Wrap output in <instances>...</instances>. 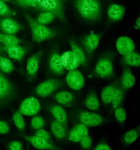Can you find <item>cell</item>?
Listing matches in <instances>:
<instances>
[{
    "mask_svg": "<svg viewBox=\"0 0 140 150\" xmlns=\"http://www.w3.org/2000/svg\"><path fill=\"white\" fill-rule=\"evenodd\" d=\"M75 4L81 16L87 20L95 21L101 16V5L98 0H76Z\"/></svg>",
    "mask_w": 140,
    "mask_h": 150,
    "instance_id": "obj_1",
    "label": "cell"
},
{
    "mask_svg": "<svg viewBox=\"0 0 140 150\" xmlns=\"http://www.w3.org/2000/svg\"><path fill=\"white\" fill-rule=\"evenodd\" d=\"M24 17L30 27L33 42H41L55 36V33L53 30L39 23L29 15L26 14Z\"/></svg>",
    "mask_w": 140,
    "mask_h": 150,
    "instance_id": "obj_2",
    "label": "cell"
},
{
    "mask_svg": "<svg viewBox=\"0 0 140 150\" xmlns=\"http://www.w3.org/2000/svg\"><path fill=\"white\" fill-rule=\"evenodd\" d=\"M36 8L52 13L59 20L65 21L64 0H36Z\"/></svg>",
    "mask_w": 140,
    "mask_h": 150,
    "instance_id": "obj_3",
    "label": "cell"
},
{
    "mask_svg": "<svg viewBox=\"0 0 140 150\" xmlns=\"http://www.w3.org/2000/svg\"><path fill=\"white\" fill-rule=\"evenodd\" d=\"M60 81L54 78L48 79L40 83L36 87V94L41 97H45L52 94L59 86Z\"/></svg>",
    "mask_w": 140,
    "mask_h": 150,
    "instance_id": "obj_4",
    "label": "cell"
},
{
    "mask_svg": "<svg viewBox=\"0 0 140 150\" xmlns=\"http://www.w3.org/2000/svg\"><path fill=\"white\" fill-rule=\"evenodd\" d=\"M40 109L38 100L31 97L26 98L22 103L20 107V112L27 116H32L37 114Z\"/></svg>",
    "mask_w": 140,
    "mask_h": 150,
    "instance_id": "obj_5",
    "label": "cell"
},
{
    "mask_svg": "<svg viewBox=\"0 0 140 150\" xmlns=\"http://www.w3.org/2000/svg\"><path fill=\"white\" fill-rule=\"evenodd\" d=\"M65 80L69 86L74 90H79L84 84L83 76L76 69L69 70L66 76Z\"/></svg>",
    "mask_w": 140,
    "mask_h": 150,
    "instance_id": "obj_6",
    "label": "cell"
},
{
    "mask_svg": "<svg viewBox=\"0 0 140 150\" xmlns=\"http://www.w3.org/2000/svg\"><path fill=\"white\" fill-rule=\"evenodd\" d=\"M111 61L109 59L102 58L97 62L95 67L96 73L100 76L105 78L110 76L113 72Z\"/></svg>",
    "mask_w": 140,
    "mask_h": 150,
    "instance_id": "obj_7",
    "label": "cell"
},
{
    "mask_svg": "<svg viewBox=\"0 0 140 150\" xmlns=\"http://www.w3.org/2000/svg\"><path fill=\"white\" fill-rule=\"evenodd\" d=\"M22 28L20 24L11 18H4L0 20V29L5 33L13 35Z\"/></svg>",
    "mask_w": 140,
    "mask_h": 150,
    "instance_id": "obj_8",
    "label": "cell"
},
{
    "mask_svg": "<svg viewBox=\"0 0 140 150\" xmlns=\"http://www.w3.org/2000/svg\"><path fill=\"white\" fill-rule=\"evenodd\" d=\"M116 46L119 52L124 56L133 52L134 48V44L132 40L125 36L120 37L117 39Z\"/></svg>",
    "mask_w": 140,
    "mask_h": 150,
    "instance_id": "obj_9",
    "label": "cell"
},
{
    "mask_svg": "<svg viewBox=\"0 0 140 150\" xmlns=\"http://www.w3.org/2000/svg\"><path fill=\"white\" fill-rule=\"evenodd\" d=\"M79 118L82 123L89 127L98 126L102 121V117L98 114L88 111L81 112L80 114Z\"/></svg>",
    "mask_w": 140,
    "mask_h": 150,
    "instance_id": "obj_10",
    "label": "cell"
},
{
    "mask_svg": "<svg viewBox=\"0 0 140 150\" xmlns=\"http://www.w3.org/2000/svg\"><path fill=\"white\" fill-rule=\"evenodd\" d=\"M49 66L51 71L54 74L59 75L64 72V67L61 61V56L57 52H53L49 56Z\"/></svg>",
    "mask_w": 140,
    "mask_h": 150,
    "instance_id": "obj_11",
    "label": "cell"
},
{
    "mask_svg": "<svg viewBox=\"0 0 140 150\" xmlns=\"http://www.w3.org/2000/svg\"><path fill=\"white\" fill-rule=\"evenodd\" d=\"M61 58L64 69L70 70L76 69L79 64L77 58L72 51L64 52L61 55Z\"/></svg>",
    "mask_w": 140,
    "mask_h": 150,
    "instance_id": "obj_12",
    "label": "cell"
},
{
    "mask_svg": "<svg viewBox=\"0 0 140 150\" xmlns=\"http://www.w3.org/2000/svg\"><path fill=\"white\" fill-rule=\"evenodd\" d=\"M125 12V8L123 6L114 4L107 8V15L109 20L112 21H116L121 19Z\"/></svg>",
    "mask_w": 140,
    "mask_h": 150,
    "instance_id": "obj_13",
    "label": "cell"
},
{
    "mask_svg": "<svg viewBox=\"0 0 140 150\" xmlns=\"http://www.w3.org/2000/svg\"><path fill=\"white\" fill-rule=\"evenodd\" d=\"M42 54V52L39 51L32 55L28 59L26 69L27 73L29 75L33 76L37 72Z\"/></svg>",
    "mask_w": 140,
    "mask_h": 150,
    "instance_id": "obj_14",
    "label": "cell"
},
{
    "mask_svg": "<svg viewBox=\"0 0 140 150\" xmlns=\"http://www.w3.org/2000/svg\"><path fill=\"white\" fill-rule=\"evenodd\" d=\"M3 49L10 58L18 61L22 59L26 52L24 47L18 45H4Z\"/></svg>",
    "mask_w": 140,
    "mask_h": 150,
    "instance_id": "obj_15",
    "label": "cell"
},
{
    "mask_svg": "<svg viewBox=\"0 0 140 150\" xmlns=\"http://www.w3.org/2000/svg\"><path fill=\"white\" fill-rule=\"evenodd\" d=\"M88 133L86 126L82 123H79L75 126L70 132L69 139L72 142H79L83 136L88 134Z\"/></svg>",
    "mask_w": 140,
    "mask_h": 150,
    "instance_id": "obj_16",
    "label": "cell"
},
{
    "mask_svg": "<svg viewBox=\"0 0 140 150\" xmlns=\"http://www.w3.org/2000/svg\"><path fill=\"white\" fill-rule=\"evenodd\" d=\"M25 139L29 142L34 147L39 149H56V148L47 141L36 136H22Z\"/></svg>",
    "mask_w": 140,
    "mask_h": 150,
    "instance_id": "obj_17",
    "label": "cell"
},
{
    "mask_svg": "<svg viewBox=\"0 0 140 150\" xmlns=\"http://www.w3.org/2000/svg\"><path fill=\"white\" fill-rule=\"evenodd\" d=\"M100 36L95 34H91L85 37L83 41V45L88 53H91L98 47Z\"/></svg>",
    "mask_w": 140,
    "mask_h": 150,
    "instance_id": "obj_18",
    "label": "cell"
},
{
    "mask_svg": "<svg viewBox=\"0 0 140 150\" xmlns=\"http://www.w3.org/2000/svg\"><path fill=\"white\" fill-rule=\"evenodd\" d=\"M135 82V78L129 70L125 69L123 72L121 77V83L124 88L128 89L131 88Z\"/></svg>",
    "mask_w": 140,
    "mask_h": 150,
    "instance_id": "obj_19",
    "label": "cell"
},
{
    "mask_svg": "<svg viewBox=\"0 0 140 150\" xmlns=\"http://www.w3.org/2000/svg\"><path fill=\"white\" fill-rule=\"evenodd\" d=\"M69 43L72 52L77 58L79 64H84L86 62V58L82 50L73 40H70Z\"/></svg>",
    "mask_w": 140,
    "mask_h": 150,
    "instance_id": "obj_20",
    "label": "cell"
},
{
    "mask_svg": "<svg viewBox=\"0 0 140 150\" xmlns=\"http://www.w3.org/2000/svg\"><path fill=\"white\" fill-rule=\"evenodd\" d=\"M51 129L52 133L57 139H61L65 137V129L61 122L56 120L53 121L51 124Z\"/></svg>",
    "mask_w": 140,
    "mask_h": 150,
    "instance_id": "obj_21",
    "label": "cell"
},
{
    "mask_svg": "<svg viewBox=\"0 0 140 150\" xmlns=\"http://www.w3.org/2000/svg\"><path fill=\"white\" fill-rule=\"evenodd\" d=\"M20 42V40L13 35L0 33V42L4 45H18Z\"/></svg>",
    "mask_w": 140,
    "mask_h": 150,
    "instance_id": "obj_22",
    "label": "cell"
},
{
    "mask_svg": "<svg viewBox=\"0 0 140 150\" xmlns=\"http://www.w3.org/2000/svg\"><path fill=\"white\" fill-rule=\"evenodd\" d=\"M51 113L56 120L61 122H65L66 119L65 112L61 106L54 105L51 108Z\"/></svg>",
    "mask_w": 140,
    "mask_h": 150,
    "instance_id": "obj_23",
    "label": "cell"
},
{
    "mask_svg": "<svg viewBox=\"0 0 140 150\" xmlns=\"http://www.w3.org/2000/svg\"><path fill=\"white\" fill-rule=\"evenodd\" d=\"M123 60L125 64L130 66L139 67L140 65V55L136 52H132L124 55Z\"/></svg>",
    "mask_w": 140,
    "mask_h": 150,
    "instance_id": "obj_24",
    "label": "cell"
},
{
    "mask_svg": "<svg viewBox=\"0 0 140 150\" xmlns=\"http://www.w3.org/2000/svg\"><path fill=\"white\" fill-rule=\"evenodd\" d=\"M85 103L87 107L91 110H98L100 106L99 100L97 96L93 93L89 95L86 98Z\"/></svg>",
    "mask_w": 140,
    "mask_h": 150,
    "instance_id": "obj_25",
    "label": "cell"
},
{
    "mask_svg": "<svg viewBox=\"0 0 140 150\" xmlns=\"http://www.w3.org/2000/svg\"><path fill=\"white\" fill-rule=\"evenodd\" d=\"M114 91V88L110 86H106L103 89L101 96L102 100L104 103L109 104L111 102Z\"/></svg>",
    "mask_w": 140,
    "mask_h": 150,
    "instance_id": "obj_26",
    "label": "cell"
},
{
    "mask_svg": "<svg viewBox=\"0 0 140 150\" xmlns=\"http://www.w3.org/2000/svg\"><path fill=\"white\" fill-rule=\"evenodd\" d=\"M55 98L56 101L62 105L67 104L73 99L72 94L70 93L63 91L59 92L55 95Z\"/></svg>",
    "mask_w": 140,
    "mask_h": 150,
    "instance_id": "obj_27",
    "label": "cell"
},
{
    "mask_svg": "<svg viewBox=\"0 0 140 150\" xmlns=\"http://www.w3.org/2000/svg\"><path fill=\"white\" fill-rule=\"evenodd\" d=\"M0 69L6 73H9L13 71L14 68L9 59L0 55Z\"/></svg>",
    "mask_w": 140,
    "mask_h": 150,
    "instance_id": "obj_28",
    "label": "cell"
},
{
    "mask_svg": "<svg viewBox=\"0 0 140 150\" xmlns=\"http://www.w3.org/2000/svg\"><path fill=\"white\" fill-rule=\"evenodd\" d=\"M55 16L52 13L43 11L38 16L37 21L39 23L45 25L51 23L54 20Z\"/></svg>",
    "mask_w": 140,
    "mask_h": 150,
    "instance_id": "obj_29",
    "label": "cell"
},
{
    "mask_svg": "<svg viewBox=\"0 0 140 150\" xmlns=\"http://www.w3.org/2000/svg\"><path fill=\"white\" fill-rule=\"evenodd\" d=\"M137 132L135 130H131L127 132L123 136V142L126 144L130 145L138 138Z\"/></svg>",
    "mask_w": 140,
    "mask_h": 150,
    "instance_id": "obj_30",
    "label": "cell"
},
{
    "mask_svg": "<svg viewBox=\"0 0 140 150\" xmlns=\"http://www.w3.org/2000/svg\"><path fill=\"white\" fill-rule=\"evenodd\" d=\"M122 91L120 89L115 90L111 102L114 108L117 107L121 103L123 99Z\"/></svg>",
    "mask_w": 140,
    "mask_h": 150,
    "instance_id": "obj_31",
    "label": "cell"
},
{
    "mask_svg": "<svg viewBox=\"0 0 140 150\" xmlns=\"http://www.w3.org/2000/svg\"><path fill=\"white\" fill-rule=\"evenodd\" d=\"M13 120L17 128L21 130L24 129L25 126L24 122L20 112H16L13 117Z\"/></svg>",
    "mask_w": 140,
    "mask_h": 150,
    "instance_id": "obj_32",
    "label": "cell"
},
{
    "mask_svg": "<svg viewBox=\"0 0 140 150\" xmlns=\"http://www.w3.org/2000/svg\"><path fill=\"white\" fill-rule=\"evenodd\" d=\"M16 13L11 10L2 0H0V16H15Z\"/></svg>",
    "mask_w": 140,
    "mask_h": 150,
    "instance_id": "obj_33",
    "label": "cell"
},
{
    "mask_svg": "<svg viewBox=\"0 0 140 150\" xmlns=\"http://www.w3.org/2000/svg\"><path fill=\"white\" fill-rule=\"evenodd\" d=\"M31 125L33 128L39 129H41L43 126L44 121L41 117L39 116H36L32 119Z\"/></svg>",
    "mask_w": 140,
    "mask_h": 150,
    "instance_id": "obj_34",
    "label": "cell"
},
{
    "mask_svg": "<svg viewBox=\"0 0 140 150\" xmlns=\"http://www.w3.org/2000/svg\"><path fill=\"white\" fill-rule=\"evenodd\" d=\"M115 117L117 120L120 122H124L126 118V112L125 110L122 108H117L115 112Z\"/></svg>",
    "mask_w": 140,
    "mask_h": 150,
    "instance_id": "obj_35",
    "label": "cell"
},
{
    "mask_svg": "<svg viewBox=\"0 0 140 150\" xmlns=\"http://www.w3.org/2000/svg\"><path fill=\"white\" fill-rule=\"evenodd\" d=\"M79 142L81 146L84 149L89 148L92 145L91 138L88 134L83 136Z\"/></svg>",
    "mask_w": 140,
    "mask_h": 150,
    "instance_id": "obj_36",
    "label": "cell"
},
{
    "mask_svg": "<svg viewBox=\"0 0 140 150\" xmlns=\"http://www.w3.org/2000/svg\"><path fill=\"white\" fill-rule=\"evenodd\" d=\"M36 136L47 141L49 139V135L48 132L42 129H39L36 133Z\"/></svg>",
    "mask_w": 140,
    "mask_h": 150,
    "instance_id": "obj_37",
    "label": "cell"
},
{
    "mask_svg": "<svg viewBox=\"0 0 140 150\" xmlns=\"http://www.w3.org/2000/svg\"><path fill=\"white\" fill-rule=\"evenodd\" d=\"M9 149L11 150H20L22 149V146L20 142L17 141L11 142L8 145Z\"/></svg>",
    "mask_w": 140,
    "mask_h": 150,
    "instance_id": "obj_38",
    "label": "cell"
},
{
    "mask_svg": "<svg viewBox=\"0 0 140 150\" xmlns=\"http://www.w3.org/2000/svg\"><path fill=\"white\" fill-rule=\"evenodd\" d=\"M9 130L7 124L4 121H0V134H5L8 132Z\"/></svg>",
    "mask_w": 140,
    "mask_h": 150,
    "instance_id": "obj_39",
    "label": "cell"
},
{
    "mask_svg": "<svg viewBox=\"0 0 140 150\" xmlns=\"http://www.w3.org/2000/svg\"><path fill=\"white\" fill-rule=\"evenodd\" d=\"M24 6L36 8L37 7L36 0H23Z\"/></svg>",
    "mask_w": 140,
    "mask_h": 150,
    "instance_id": "obj_40",
    "label": "cell"
},
{
    "mask_svg": "<svg viewBox=\"0 0 140 150\" xmlns=\"http://www.w3.org/2000/svg\"><path fill=\"white\" fill-rule=\"evenodd\" d=\"M95 149L96 150H110L111 149L107 144L102 143L97 145Z\"/></svg>",
    "mask_w": 140,
    "mask_h": 150,
    "instance_id": "obj_41",
    "label": "cell"
},
{
    "mask_svg": "<svg viewBox=\"0 0 140 150\" xmlns=\"http://www.w3.org/2000/svg\"><path fill=\"white\" fill-rule=\"evenodd\" d=\"M140 18L139 17L136 20V24L138 28L139 29L140 27Z\"/></svg>",
    "mask_w": 140,
    "mask_h": 150,
    "instance_id": "obj_42",
    "label": "cell"
},
{
    "mask_svg": "<svg viewBox=\"0 0 140 150\" xmlns=\"http://www.w3.org/2000/svg\"><path fill=\"white\" fill-rule=\"evenodd\" d=\"M19 4L22 6H24L23 0H16Z\"/></svg>",
    "mask_w": 140,
    "mask_h": 150,
    "instance_id": "obj_43",
    "label": "cell"
},
{
    "mask_svg": "<svg viewBox=\"0 0 140 150\" xmlns=\"http://www.w3.org/2000/svg\"><path fill=\"white\" fill-rule=\"evenodd\" d=\"M2 51V49H1V47L0 46V52H1Z\"/></svg>",
    "mask_w": 140,
    "mask_h": 150,
    "instance_id": "obj_44",
    "label": "cell"
},
{
    "mask_svg": "<svg viewBox=\"0 0 140 150\" xmlns=\"http://www.w3.org/2000/svg\"><path fill=\"white\" fill-rule=\"evenodd\" d=\"M3 0L6 1H9L10 0Z\"/></svg>",
    "mask_w": 140,
    "mask_h": 150,
    "instance_id": "obj_45",
    "label": "cell"
}]
</instances>
